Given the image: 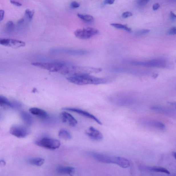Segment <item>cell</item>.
Masks as SVG:
<instances>
[{
	"label": "cell",
	"instance_id": "cell-33",
	"mask_svg": "<svg viewBox=\"0 0 176 176\" xmlns=\"http://www.w3.org/2000/svg\"><path fill=\"white\" fill-rule=\"evenodd\" d=\"M114 0H106L104 1V3L105 4L111 5L114 4Z\"/></svg>",
	"mask_w": 176,
	"mask_h": 176
},
{
	"label": "cell",
	"instance_id": "cell-13",
	"mask_svg": "<svg viewBox=\"0 0 176 176\" xmlns=\"http://www.w3.org/2000/svg\"><path fill=\"white\" fill-rule=\"evenodd\" d=\"M151 109L157 113L170 116L176 115V110L168 107L155 106L152 107Z\"/></svg>",
	"mask_w": 176,
	"mask_h": 176
},
{
	"label": "cell",
	"instance_id": "cell-19",
	"mask_svg": "<svg viewBox=\"0 0 176 176\" xmlns=\"http://www.w3.org/2000/svg\"><path fill=\"white\" fill-rule=\"evenodd\" d=\"M28 162L31 165L40 167L44 164V159L41 157H35L29 159Z\"/></svg>",
	"mask_w": 176,
	"mask_h": 176
},
{
	"label": "cell",
	"instance_id": "cell-17",
	"mask_svg": "<svg viewBox=\"0 0 176 176\" xmlns=\"http://www.w3.org/2000/svg\"><path fill=\"white\" fill-rule=\"evenodd\" d=\"M142 169H145L146 170H147L152 171H154L157 172L163 173L165 174H170V172L167 169L163 168V167H142Z\"/></svg>",
	"mask_w": 176,
	"mask_h": 176
},
{
	"label": "cell",
	"instance_id": "cell-12",
	"mask_svg": "<svg viewBox=\"0 0 176 176\" xmlns=\"http://www.w3.org/2000/svg\"><path fill=\"white\" fill-rule=\"evenodd\" d=\"M89 138L95 141H101L103 139V135L101 132L93 127H90L85 132Z\"/></svg>",
	"mask_w": 176,
	"mask_h": 176
},
{
	"label": "cell",
	"instance_id": "cell-14",
	"mask_svg": "<svg viewBox=\"0 0 176 176\" xmlns=\"http://www.w3.org/2000/svg\"><path fill=\"white\" fill-rule=\"evenodd\" d=\"M30 113L33 115L43 119H46L48 118V115L47 112L41 109L32 107L29 109Z\"/></svg>",
	"mask_w": 176,
	"mask_h": 176
},
{
	"label": "cell",
	"instance_id": "cell-34",
	"mask_svg": "<svg viewBox=\"0 0 176 176\" xmlns=\"http://www.w3.org/2000/svg\"><path fill=\"white\" fill-rule=\"evenodd\" d=\"M170 16L171 19L173 21H175L176 20V15L172 11L170 12Z\"/></svg>",
	"mask_w": 176,
	"mask_h": 176
},
{
	"label": "cell",
	"instance_id": "cell-31",
	"mask_svg": "<svg viewBox=\"0 0 176 176\" xmlns=\"http://www.w3.org/2000/svg\"><path fill=\"white\" fill-rule=\"evenodd\" d=\"M11 3L12 4H13L14 5H15L16 6L18 7H20L22 6V4L21 3H20L19 2H18V1H10Z\"/></svg>",
	"mask_w": 176,
	"mask_h": 176
},
{
	"label": "cell",
	"instance_id": "cell-29",
	"mask_svg": "<svg viewBox=\"0 0 176 176\" xmlns=\"http://www.w3.org/2000/svg\"><path fill=\"white\" fill-rule=\"evenodd\" d=\"M167 34L169 35H176V27H172L167 32Z\"/></svg>",
	"mask_w": 176,
	"mask_h": 176
},
{
	"label": "cell",
	"instance_id": "cell-16",
	"mask_svg": "<svg viewBox=\"0 0 176 176\" xmlns=\"http://www.w3.org/2000/svg\"><path fill=\"white\" fill-rule=\"evenodd\" d=\"M20 116L23 121L27 125L31 126L33 123L32 117L29 114L25 111H22L20 113Z\"/></svg>",
	"mask_w": 176,
	"mask_h": 176
},
{
	"label": "cell",
	"instance_id": "cell-9",
	"mask_svg": "<svg viewBox=\"0 0 176 176\" xmlns=\"http://www.w3.org/2000/svg\"><path fill=\"white\" fill-rule=\"evenodd\" d=\"M0 44L3 46L14 48H17L26 46V43L24 42L10 39H1L0 40Z\"/></svg>",
	"mask_w": 176,
	"mask_h": 176
},
{
	"label": "cell",
	"instance_id": "cell-23",
	"mask_svg": "<svg viewBox=\"0 0 176 176\" xmlns=\"http://www.w3.org/2000/svg\"><path fill=\"white\" fill-rule=\"evenodd\" d=\"M14 28L15 25L13 22L11 21H8L5 26V31L7 33H11L14 29Z\"/></svg>",
	"mask_w": 176,
	"mask_h": 176
},
{
	"label": "cell",
	"instance_id": "cell-3",
	"mask_svg": "<svg viewBox=\"0 0 176 176\" xmlns=\"http://www.w3.org/2000/svg\"><path fill=\"white\" fill-rule=\"evenodd\" d=\"M98 29L91 27H87L78 29L75 31L74 34L76 37L79 39L86 40L98 35Z\"/></svg>",
	"mask_w": 176,
	"mask_h": 176
},
{
	"label": "cell",
	"instance_id": "cell-35",
	"mask_svg": "<svg viewBox=\"0 0 176 176\" xmlns=\"http://www.w3.org/2000/svg\"><path fill=\"white\" fill-rule=\"evenodd\" d=\"M160 7V4H159L158 3H156V4L153 5L152 8H153L154 11H156V10L158 9Z\"/></svg>",
	"mask_w": 176,
	"mask_h": 176
},
{
	"label": "cell",
	"instance_id": "cell-1",
	"mask_svg": "<svg viewBox=\"0 0 176 176\" xmlns=\"http://www.w3.org/2000/svg\"><path fill=\"white\" fill-rule=\"evenodd\" d=\"M67 80L72 83L79 85L105 84L112 81L111 79L98 78L90 75H83L68 77Z\"/></svg>",
	"mask_w": 176,
	"mask_h": 176
},
{
	"label": "cell",
	"instance_id": "cell-22",
	"mask_svg": "<svg viewBox=\"0 0 176 176\" xmlns=\"http://www.w3.org/2000/svg\"><path fill=\"white\" fill-rule=\"evenodd\" d=\"M78 16L82 21L87 22H90L93 21L94 20L93 17L90 15H84L78 13Z\"/></svg>",
	"mask_w": 176,
	"mask_h": 176
},
{
	"label": "cell",
	"instance_id": "cell-32",
	"mask_svg": "<svg viewBox=\"0 0 176 176\" xmlns=\"http://www.w3.org/2000/svg\"><path fill=\"white\" fill-rule=\"evenodd\" d=\"M5 15V11L4 10H0V21H1L4 19Z\"/></svg>",
	"mask_w": 176,
	"mask_h": 176
},
{
	"label": "cell",
	"instance_id": "cell-25",
	"mask_svg": "<svg viewBox=\"0 0 176 176\" xmlns=\"http://www.w3.org/2000/svg\"><path fill=\"white\" fill-rule=\"evenodd\" d=\"M150 32V30L149 29H142L137 31L135 33V35L137 36H141L147 34Z\"/></svg>",
	"mask_w": 176,
	"mask_h": 176
},
{
	"label": "cell",
	"instance_id": "cell-20",
	"mask_svg": "<svg viewBox=\"0 0 176 176\" xmlns=\"http://www.w3.org/2000/svg\"><path fill=\"white\" fill-rule=\"evenodd\" d=\"M59 138L65 140H70L72 138L70 132L64 129H62L59 131L58 133Z\"/></svg>",
	"mask_w": 176,
	"mask_h": 176
},
{
	"label": "cell",
	"instance_id": "cell-30",
	"mask_svg": "<svg viewBox=\"0 0 176 176\" xmlns=\"http://www.w3.org/2000/svg\"><path fill=\"white\" fill-rule=\"evenodd\" d=\"M132 16V13L130 12L127 11L124 13L122 15V17L124 18H127Z\"/></svg>",
	"mask_w": 176,
	"mask_h": 176
},
{
	"label": "cell",
	"instance_id": "cell-11",
	"mask_svg": "<svg viewBox=\"0 0 176 176\" xmlns=\"http://www.w3.org/2000/svg\"><path fill=\"white\" fill-rule=\"evenodd\" d=\"M60 117L62 122L70 127H74L78 124L76 119L68 112H62L60 114Z\"/></svg>",
	"mask_w": 176,
	"mask_h": 176
},
{
	"label": "cell",
	"instance_id": "cell-6",
	"mask_svg": "<svg viewBox=\"0 0 176 176\" xmlns=\"http://www.w3.org/2000/svg\"><path fill=\"white\" fill-rule=\"evenodd\" d=\"M9 132L12 135L19 138H25L31 133V130L28 127L20 125L12 126Z\"/></svg>",
	"mask_w": 176,
	"mask_h": 176
},
{
	"label": "cell",
	"instance_id": "cell-18",
	"mask_svg": "<svg viewBox=\"0 0 176 176\" xmlns=\"http://www.w3.org/2000/svg\"><path fill=\"white\" fill-rule=\"evenodd\" d=\"M0 106L3 108H13L11 102L6 97L1 95L0 96Z\"/></svg>",
	"mask_w": 176,
	"mask_h": 176
},
{
	"label": "cell",
	"instance_id": "cell-36",
	"mask_svg": "<svg viewBox=\"0 0 176 176\" xmlns=\"http://www.w3.org/2000/svg\"><path fill=\"white\" fill-rule=\"evenodd\" d=\"M173 155L174 158L176 159V152H173Z\"/></svg>",
	"mask_w": 176,
	"mask_h": 176
},
{
	"label": "cell",
	"instance_id": "cell-24",
	"mask_svg": "<svg viewBox=\"0 0 176 176\" xmlns=\"http://www.w3.org/2000/svg\"><path fill=\"white\" fill-rule=\"evenodd\" d=\"M25 14L26 16L30 20L33 19L35 13V11L33 10L30 9H27L25 11Z\"/></svg>",
	"mask_w": 176,
	"mask_h": 176
},
{
	"label": "cell",
	"instance_id": "cell-7",
	"mask_svg": "<svg viewBox=\"0 0 176 176\" xmlns=\"http://www.w3.org/2000/svg\"><path fill=\"white\" fill-rule=\"evenodd\" d=\"M92 157L98 161L105 163H113L117 165L118 157L111 156L97 153H90Z\"/></svg>",
	"mask_w": 176,
	"mask_h": 176
},
{
	"label": "cell",
	"instance_id": "cell-21",
	"mask_svg": "<svg viewBox=\"0 0 176 176\" xmlns=\"http://www.w3.org/2000/svg\"><path fill=\"white\" fill-rule=\"evenodd\" d=\"M110 25L114 27L117 28V29H123L128 32H131L132 29L128 27L127 25L117 23H112Z\"/></svg>",
	"mask_w": 176,
	"mask_h": 176
},
{
	"label": "cell",
	"instance_id": "cell-27",
	"mask_svg": "<svg viewBox=\"0 0 176 176\" xmlns=\"http://www.w3.org/2000/svg\"><path fill=\"white\" fill-rule=\"evenodd\" d=\"M70 6L71 8H77L79 7L80 4L76 1H73L71 3Z\"/></svg>",
	"mask_w": 176,
	"mask_h": 176
},
{
	"label": "cell",
	"instance_id": "cell-28",
	"mask_svg": "<svg viewBox=\"0 0 176 176\" xmlns=\"http://www.w3.org/2000/svg\"><path fill=\"white\" fill-rule=\"evenodd\" d=\"M149 1V0H144V1H137V3L140 6H144L146 5Z\"/></svg>",
	"mask_w": 176,
	"mask_h": 176
},
{
	"label": "cell",
	"instance_id": "cell-5",
	"mask_svg": "<svg viewBox=\"0 0 176 176\" xmlns=\"http://www.w3.org/2000/svg\"><path fill=\"white\" fill-rule=\"evenodd\" d=\"M130 63L132 65L137 66L160 68H165L167 66L166 61L160 59L153 60L145 62L132 61L130 62Z\"/></svg>",
	"mask_w": 176,
	"mask_h": 176
},
{
	"label": "cell",
	"instance_id": "cell-4",
	"mask_svg": "<svg viewBox=\"0 0 176 176\" xmlns=\"http://www.w3.org/2000/svg\"><path fill=\"white\" fill-rule=\"evenodd\" d=\"M32 65L51 72H58L61 71L64 63L61 62L42 63L33 62Z\"/></svg>",
	"mask_w": 176,
	"mask_h": 176
},
{
	"label": "cell",
	"instance_id": "cell-26",
	"mask_svg": "<svg viewBox=\"0 0 176 176\" xmlns=\"http://www.w3.org/2000/svg\"><path fill=\"white\" fill-rule=\"evenodd\" d=\"M11 103L12 104L13 108L18 109L21 107V104L17 101H13L11 102Z\"/></svg>",
	"mask_w": 176,
	"mask_h": 176
},
{
	"label": "cell",
	"instance_id": "cell-2",
	"mask_svg": "<svg viewBox=\"0 0 176 176\" xmlns=\"http://www.w3.org/2000/svg\"><path fill=\"white\" fill-rule=\"evenodd\" d=\"M36 145L43 148L51 150L56 149L60 147L61 143L59 140L49 138H44L37 141Z\"/></svg>",
	"mask_w": 176,
	"mask_h": 176
},
{
	"label": "cell",
	"instance_id": "cell-8",
	"mask_svg": "<svg viewBox=\"0 0 176 176\" xmlns=\"http://www.w3.org/2000/svg\"><path fill=\"white\" fill-rule=\"evenodd\" d=\"M63 110L78 114L79 115L82 116L94 121L96 122L97 124H98L99 125H102V122L98 118L92 115V114L85 111L84 110L78 108H72V107H65V108H63Z\"/></svg>",
	"mask_w": 176,
	"mask_h": 176
},
{
	"label": "cell",
	"instance_id": "cell-10",
	"mask_svg": "<svg viewBox=\"0 0 176 176\" xmlns=\"http://www.w3.org/2000/svg\"><path fill=\"white\" fill-rule=\"evenodd\" d=\"M142 124L149 128L163 130L165 128V126L163 123L155 120L146 119L142 121Z\"/></svg>",
	"mask_w": 176,
	"mask_h": 176
},
{
	"label": "cell",
	"instance_id": "cell-15",
	"mask_svg": "<svg viewBox=\"0 0 176 176\" xmlns=\"http://www.w3.org/2000/svg\"><path fill=\"white\" fill-rule=\"evenodd\" d=\"M58 173L61 175L73 176L75 172V169L71 167L59 166L56 169Z\"/></svg>",
	"mask_w": 176,
	"mask_h": 176
}]
</instances>
